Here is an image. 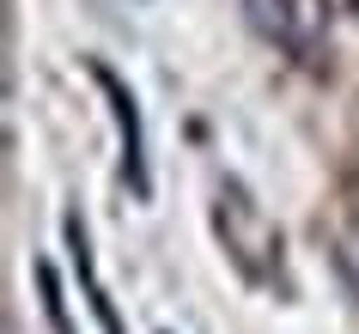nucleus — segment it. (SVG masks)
Masks as SVG:
<instances>
[{"label":"nucleus","instance_id":"1","mask_svg":"<svg viewBox=\"0 0 359 334\" xmlns=\"http://www.w3.org/2000/svg\"><path fill=\"white\" fill-rule=\"evenodd\" d=\"M213 231H219L231 267H238L244 279H256V286H286L280 225L262 213V201H256L238 176H226V183H219V195H213Z\"/></svg>","mask_w":359,"mask_h":334},{"label":"nucleus","instance_id":"2","mask_svg":"<svg viewBox=\"0 0 359 334\" xmlns=\"http://www.w3.org/2000/svg\"><path fill=\"white\" fill-rule=\"evenodd\" d=\"M256 31L268 43H280L292 61H317V49L329 43V6L323 0H244Z\"/></svg>","mask_w":359,"mask_h":334},{"label":"nucleus","instance_id":"3","mask_svg":"<svg viewBox=\"0 0 359 334\" xmlns=\"http://www.w3.org/2000/svg\"><path fill=\"white\" fill-rule=\"evenodd\" d=\"M92 79L104 85V97H110V110H116V128H122V176H128L134 195H147V152H140V110H134V92L116 79V67H104V61H92Z\"/></svg>","mask_w":359,"mask_h":334},{"label":"nucleus","instance_id":"4","mask_svg":"<svg viewBox=\"0 0 359 334\" xmlns=\"http://www.w3.org/2000/svg\"><path fill=\"white\" fill-rule=\"evenodd\" d=\"M67 249H74V274H79V286H86V298H92L97 328L122 334V316H116V304L104 298V279H97V267H92V243H86V225H79V219H67Z\"/></svg>","mask_w":359,"mask_h":334}]
</instances>
